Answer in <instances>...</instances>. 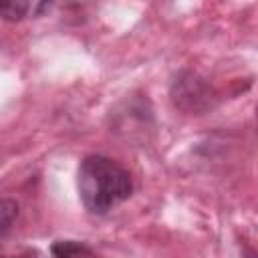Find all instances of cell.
I'll use <instances>...</instances> for the list:
<instances>
[{"label": "cell", "mask_w": 258, "mask_h": 258, "mask_svg": "<svg viewBox=\"0 0 258 258\" xmlns=\"http://www.w3.org/2000/svg\"><path fill=\"white\" fill-rule=\"evenodd\" d=\"M52 258H97V254L83 242L58 240L52 244Z\"/></svg>", "instance_id": "cell-4"}, {"label": "cell", "mask_w": 258, "mask_h": 258, "mask_svg": "<svg viewBox=\"0 0 258 258\" xmlns=\"http://www.w3.org/2000/svg\"><path fill=\"white\" fill-rule=\"evenodd\" d=\"M8 258H38L36 252H22V254H16V256H8Z\"/></svg>", "instance_id": "cell-6"}, {"label": "cell", "mask_w": 258, "mask_h": 258, "mask_svg": "<svg viewBox=\"0 0 258 258\" xmlns=\"http://www.w3.org/2000/svg\"><path fill=\"white\" fill-rule=\"evenodd\" d=\"M48 8H50V4H46V2H4L0 6V14L8 22H18L28 16H40Z\"/></svg>", "instance_id": "cell-3"}, {"label": "cell", "mask_w": 258, "mask_h": 258, "mask_svg": "<svg viewBox=\"0 0 258 258\" xmlns=\"http://www.w3.org/2000/svg\"><path fill=\"white\" fill-rule=\"evenodd\" d=\"M79 198L87 212L105 216L133 194L131 173L107 155H87L77 171Z\"/></svg>", "instance_id": "cell-1"}, {"label": "cell", "mask_w": 258, "mask_h": 258, "mask_svg": "<svg viewBox=\"0 0 258 258\" xmlns=\"http://www.w3.org/2000/svg\"><path fill=\"white\" fill-rule=\"evenodd\" d=\"M256 115H258V107H256Z\"/></svg>", "instance_id": "cell-7"}, {"label": "cell", "mask_w": 258, "mask_h": 258, "mask_svg": "<svg viewBox=\"0 0 258 258\" xmlns=\"http://www.w3.org/2000/svg\"><path fill=\"white\" fill-rule=\"evenodd\" d=\"M173 101L185 111H198L200 107L210 105V89L194 73H185L173 85Z\"/></svg>", "instance_id": "cell-2"}, {"label": "cell", "mask_w": 258, "mask_h": 258, "mask_svg": "<svg viewBox=\"0 0 258 258\" xmlns=\"http://www.w3.org/2000/svg\"><path fill=\"white\" fill-rule=\"evenodd\" d=\"M16 216H18V206H16V202H12V200H2V202H0V236H2V238L8 236V232H10V228H12L14 220H16Z\"/></svg>", "instance_id": "cell-5"}]
</instances>
